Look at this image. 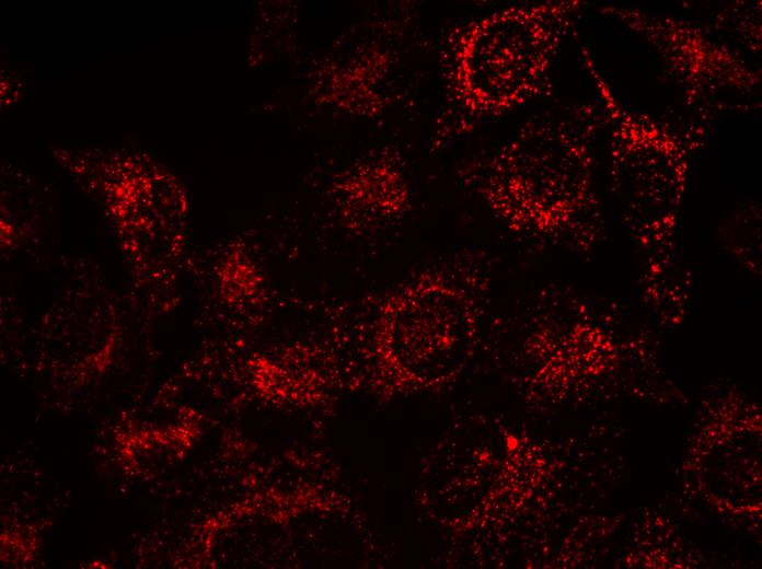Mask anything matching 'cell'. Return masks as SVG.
<instances>
[{
    "mask_svg": "<svg viewBox=\"0 0 762 569\" xmlns=\"http://www.w3.org/2000/svg\"><path fill=\"white\" fill-rule=\"evenodd\" d=\"M543 12L507 8L450 30L440 53L443 96L436 146L504 115L529 94L552 35Z\"/></svg>",
    "mask_w": 762,
    "mask_h": 569,
    "instance_id": "6da1fadb",
    "label": "cell"
}]
</instances>
